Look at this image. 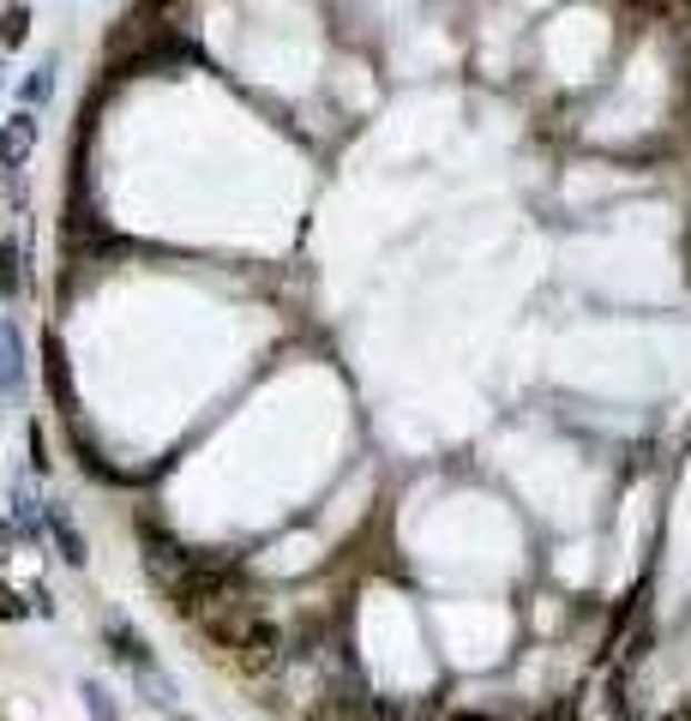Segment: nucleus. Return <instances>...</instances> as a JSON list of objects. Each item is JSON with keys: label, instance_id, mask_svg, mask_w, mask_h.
<instances>
[{"label": "nucleus", "instance_id": "423d86ee", "mask_svg": "<svg viewBox=\"0 0 691 721\" xmlns=\"http://www.w3.org/2000/svg\"><path fill=\"white\" fill-rule=\"evenodd\" d=\"M49 529H54V541H61L67 565H84V541H79V529L67 523V511H49Z\"/></svg>", "mask_w": 691, "mask_h": 721}, {"label": "nucleus", "instance_id": "6e6552de", "mask_svg": "<svg viewBox=\"0 0 691 721\" xmlns=\"http://www.w3.org/2000/svg\"><path fill=\"white\" fill-rule=\"evenodd\" d=\"M42 367H49V391L67 403V356H61V343H54V337H42Z\"/></svg>", "mask_w": 691, "mask_h": 721}, {"label": "nucleus", "instance_id": "1a4fd4ad", "mask_svg": "<svg viewBox=\"0 0 691 721\" xmlns=\"http://www.w3.org/2000/svg\"><path fill=\"white\" fill-rule=\"evenodd\" d=\"M187 0H127V19H181Z\"/></svg>", "mask_w": 691, "mask_h": 721}, {"label": "nucleus", "instance_id": "f8f14e48", "mask_svg": "<svg viewBox=\"0 0 691 721\" xmlns=\"http://www.w3.org/2000/svg\"><path fill=\"white\" fill-rule=\"evenodd\" d=\"M7 541H12V529H7V523H0V548H7ZM0 559H7V553H0Z\"/></svg>", "mask_w": 691, "mask_h": 721}, {"label": "nucleus", "instance_id": "f257e3e1", "mask_svg": "<svg viewBox=\"0 0 691 721\" xmlns=\"http://www.w3.org/2000/svg\"><path fill=\"white\" fill-rule=\"evenodd\" d=\"M31 151H37V109L19 102V109L0 121V169H19Z\"/></svg>", "mask_w": 691, "mask_h": 721}, {"label": "nucleus", "instance_id": "ddd939ff", "mask_svg": "<svg viewBox=\"0 0 691 721\" xmlns=\"http://www.w3.org/2000/svg\"><path fill=\"white\" fill-rule=\"evenodd\" d=\"M463 721H488V715H463Z\"/></svg>", "mask_w": 691, "mask_h": 721}, {"label": "nucleus", "instance_id": "9d476101", "mask_svg": "<svg viewBox=\"0 0 691 721\" xmlns=\"http://www.w3.org/2000/svg\"><path fill=\"white\" fill-rule=\"evenodd\" d=\"M84 698H91V715L97 721H114V703H109V691H102V685H84Z\"/></svg>", "mask_w": 691, "mask_h": 721}, {"label": "nucleus", "instance_id": "7ed1b4c3", "mask_svg": "<svg viewBox=\"0 0 691 721\" xmlns=\"http://www.w3.org/2000/svg\"><path fill=\"white\" fill-rule=\"evenodd\" d=\"M54 72H61V61L49 54V61H42V67L31 72V79L19 84V102H24V109H49V97H54Z\"/></svg>", "mask_w": 691, "mask_h": 721}, {"label": "nucleus", "instance_id": "9b49d317", "mask_svg": "<svg viewBox=\"0 0 691 721\" xmlns=\"http://www.w3.org/2000/svg\"><path fill=\"white\" fill-rule=\"evenodd\" d=\"M19 613H24V601L12 590H0V620H19Z\"/></svg>", "mask_w": 691, "mask_h": 721}, {"label": "nucleus", "instance_id": "39448f33", "mask_svg": "<svg viewBox=\"0 0 691 721\" xmlns=\"http://www.w3.org/2000/svg\"><path fill=\"white\" fill-rule=\"evenodd\" d=\"M24 289V253L19 241H0V301H12Z\"/></svg>", "mask_w": 691, "mask_h": 721}, {"label": "nucleus", "instance_id": "0eeeda50", "mask_svg": "<svg viewBox=\"0 0 691 721\" xmlns=\"http://www.w3.org/2000/svg\"><path fill=\"white\" fill-rule=\"evenodd\" d=\"M109 643H114V655H121V661H132V668H151V650H144V638H139V631L114 625V631H109Z\"/></svg>", "mask_w": 691, "mask_h": 721}, {"label": "nucleus", "instance_id": "20e7f679", "mask_svg": "<svg viewBox=\"0 0 691 721\" xmlns=\"http://www.w3.org/2000/svg\"><path fill=\"white\" fill-rule=\"evenodd\" d=\"M24 37H31V0H12L0 12V49H24Z\"/></svg>", "mask_w": 691, "mask_h": 721}, {"label": "nucleus", "instance_id": "f03ea898", "mask_svg": "<svg viewBox=\"0 0 691 721\" xmlns=\"http://www.w3.org/2000/svg\"><path fill=\"white\" fill-rule=\"evenodd\" d=\"M313 721H379V710L361 691H326V698L313 703Z\"/></svg>", "mask_w": 691, "mask_h": 721}]
</instances>
